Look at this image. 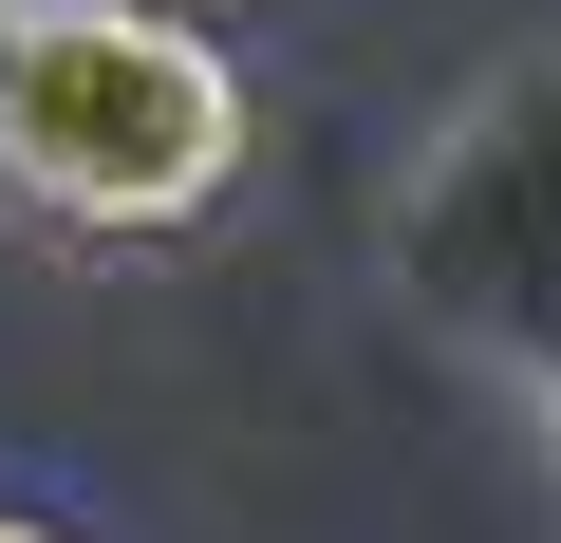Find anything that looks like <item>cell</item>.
<instances>
[{"label": "cell", "instance_id": "1", "mask_svg": "<svg viewBox=\"0 0 561 543\" xmlns=\"http://www.w3.org/2000/svg\"><path fill=\"white\" fill-rule=\"evenodd\" d=\"M243 188V76L169 0H0V206L76 244H187Z\"/></svg>", "mask_w": 561, "mask_h": 543}, {"label": "cell", "instance_id": "2", "mask_svg": "<svg viewBox=\"0 0 561 543\" xmlns=\"http://www.w3.org/2000/svg\"><path fill=\"white\" fill-rule=\"evenodd\" d=\"M393 282H412V319L449 357L561 394V57L486 76L431 132V169L393 188Z\"/></svg>", "mask_w": 561, "mask_h": 543}, {"label": "cell", "instance_id": "3", "mask_svg": "<svg viewBox=\"0 0 561 543\" xmlns=\"http://www.w3.org/2000/svg\"><path fill=\"white\" fill-rule=\"evenodd\" d=\"M0 543H38V524H20V506H0Z\"/></svg>", "mask_w": 561, "mask_h": 543}, {"label": "cell", "instance_id": "4", "mask_svg": "<svg viewBox=\"0 0 561 543\" xmlns=\"http://www.w3.org/2000/svg\"><path fill=\"white\" fill-rule=\"evenodd\" d=\"M542 450H561V394H542Z\"/></svg>", "mask_w": 561, "mask_h": 543}]
</instances>
